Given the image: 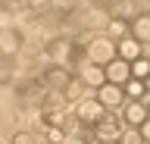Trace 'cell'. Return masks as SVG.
I'll return each mask as SVG.
<instances>
[{
    "label": "cell",
    "mask_w": 150,
    "mask_h": 144,
    "mask_svg": "<svg viewBox=\"0 0 150 144\" xmlns=\"http://www.w3.org/2000/svg\"><path fill=\"white\" fill-rule=\"evenodd\" d=\"M63 97H66V104H78V100H84V85H81V78H69V85L63 88Z\"/></svg>",
    "instance_id": "13"
},
{
    "label": "cell",
    "mask_w": 150,
    "mask_h": 144,
    "mask_svg": "<svg viewBox=\"0 0 150 144\" xmlns=\"http://www.w3.org/2000/svg\"><path fill=\"white\" fill-rule=\"evenodd\" d=\"M103 78H106V82H110V85H125V82H128V63H122V60H112V63H106V66H103Z\"/></svg>",
    "instance_id": "9"
},
{
    "label": "cell",
    "mask_w": 150,
    "mask_h": 144,
    "mask_svg": "<svg viewBox=\"0 0 150 144\" xmlns=\"http://www.w3.org/2000/svg\"><path fill=\"white\" fill-rule=\"evenodd\" d=\"M134 16V0H116L112 3V13H110V19H131Z\"/></svg>",
    "instance_id": "14"
},
{
    "label": "cell",
    "mask_w": 150,
    "mask_h": 144,
    "mask_svg": "<svg viewBox=\"0 0 150 144\" xmlns=\"http://www.w3.org/2000/svg\"><path fill=\"white\" fill-rule=\"evenodd\" d=\"M119 122H125V128H138L141 122H147V106L141 104V100H125L119 106Z\"/></svg>",
    "instance_id": "4"
},
{
    "label": "cell",
    "mask_w": 150,
    "mask_h": 144,
    "mask_svg": "<svg viewBox=\"0 0 150 144\" xmlns=\"http://www.w3.org/2000/svg\"><path fill=\"white\" fill-rule=\"evenodd\" d=\"M84 60L94 63V66H106V63L116 60V44L110 38H103V35H94L88 41V47H84Z\"/></svg>",
    "instance_id": "1"
},
{
    "label": "cell",
    "mask_w": 150,
    "mask_h": 144,
    "mask_svg": "<svg viewBox=\"0 0 150 144\" xmlns=\"http://www.w3.org/2000/svg\"><path fill=\"white\" fill-rule=\"evenodd\" d=\"M44 53H47L50 60H53V63H63V66H69V63H72V38H66V35H59V38L47 41Z\"/></svg>",
    "instance_id": "3"
},
{
    "label": "cell",
    "mask_w": 150,
    "mask_h": 144,
    "mask_svg": "<svg viewBox=\"0 0 150 144\" xmlns=\"http://www.w3.org/2000/svg\"><path fill=\"white\" fill-rule=\"evenodd\" d=\"M119 144H144V141H141L138 128H131V132H128V128H125V132H122V141H119Z\"/></svg>",
    "instance_id": "20"
},
{
    "label": "cell",
    "mask_w": 150,
    "mask_h": 144,
    "mask_svg": "<svg viewBox=\"0 0 150 144\" xmlns=\"http://www.w3.org/2000/svg\"><path fill=\"white\" fill-rule=\"evenodd\" d=\"M144 57V44H138L134 38H122L119 44H116V60H122V63H131V60Z\"/></svg>",
    "instance_id": "10"
},
{
    "label": "cell",
    "mask_w": 150,
    "mask_h": 144,
    "mask_svg": "<svg viewBox=\"0 0 150 144\" xmlns=\"http://www.w3.org/2000/svg\"><path fill=\"white\" fill-rule=\"evenodd\" d=\"M106 28H110V35L112 38H128V22H122V19H110L106 22Z\"/></svg>",
    "instance_id": "18"
},
{
    "label": "cell",
    "mask_w": 150,
    "mask_h": 144,
    "mask_svg": "<svg viewBox=\"0 0 150 144\" xmlns=\"http://www.w3.org/2000/svg\"><path fill=\"white\" fill-rule=\"evenodd\" d=\"M106 116L110 113H106V106H100L97 97H84V100L75 104V119L84 122V125H97V122H103Z\"/></svg>",
    "instance_id": "2"
},
{
    "label": "cell",
    "mask_w": 150,
    "mask_h": 144,
    "mask_svg": "<svg viewBox=\"0 0 150 144\" xmlns=\"http://www.w3.org/2000/svg\"><path fill=\"white\" fill-rule=\"evenodd\" d=\"M122 94L128 97V100H144V82H138V78H128L125 85H122Z\"/></svg>",
    "instance_id": "15"
},
{
    "label": "cell",
    "mask_w": 150,
    "mask_h": 144,
    "mask_svg": "<svg viewBox=\"0 0 150 144\" xmlns=\"http://www.w3.org/2000/svg\"><path fill=\"white\" fill-rule=\"evenodd\" d=\"M128 38H134L138 44H147L150 41V16H144V13H138L134 19H131V25H128Z\"/></svg>",
    "instance_id": "11"
},
{
    "label": "cell",
    "mask_w": 150,
    "mask_h": 144,
    "mask_svg": "<svg viewBox=\"0 0 150 144\" xmlns=\"http://www.w3.org/2000/svg\"><path fill=\"white\" fill-rule=\"evenodd\" d=\"M19 47H25L22 31H19V28H0V53L9 57V53H16Z\"/></svg>",
    "instance_id": "8"
},
{
    "label": "cell",
    "mask_w": 150,
    "mask_h": 144,
    "mask_svg": "<svg viewBox=\"0 0 150 144\" xmlns=\"http://www.w3.org/2000/svg\"><path fill=\"white\" fill-rule=\"evenodd\" d=\"M122 122H116V119H103V122H97L94 125V138H97V144H119L122 141Z\"/></svg>",
    "instance_id": "5"
},
{
    "label": "cell",
    "mask_w": 150,
    "mask_h": 144,
    "mask_svg": "<svg viewBox=\"0 0 150 144\" xmlns=\"http://www.w3.org/2000/svg\"><path fill=\"white\" fill-rule=\"evenodd\" d=\"M147 72H150V63H147V57H138V60H131V63H128V75H131V78L144 82V78H147Z\"/></svg>",
    "instance_id": "16"
},
{
    "label": "cell",
    "mask_w": 150,
    "mask_h": 144,
    "mask_svg": "<svg viewBox=\"0 0 150 144\" xmlns=\"http://www.w3.org/2000/svg\"><path fill=\"white\" fill-rule=\"evenodd\" d=\"M106 22H110V13H97V10L84 13V25L88 28H97V25H106Z\"/></svg>",
    "instance_id": "17"
},
{
    "label": "cell",
    "mask_w": 150,
    "mask_h": 144,
    "mask_svg": "<svg viewBox=\"0 0 150 144\" xmlns=\"http://www.w3.org/2000/svg\"><path fill=\"white\" fill-rule=\"evenodd\" d=\"M50 3H56V6H63V10H72L75 0H50Z\"/></svg>",
    "instance_id": "22"
},
{
    "label": "cell",
    "mask_w": 150,
    "mask_h": 144,
    "mask_svg": "<svg viewBox=\"0 0 150 144\" xmlns=\"http://www.w3.org/2000/svg\"><path fill=\"white\" fill-rule=\"evenodd\" d=\"M81 85L84 88H100L106 78H103V66H94V63H84V69H81Z\"/></svg>",
    "instance_id": "12"
},
{
    "label": "cell",
    "mask_w": 150,
    "mask_h": 144,
    "mask_svg": "<svg viewBox=\"0 0 150 144\" xmlns=\"http://www.w3.org/2000/svg\"><path fill=\"white\" fill-rule=\"evenodd\" d=\"M44 138H47L50 144H63V138H66V128H63V125H50V128L44 132Z\"/></svg>",
    "instance_id": "19"
},
{
    "label": "cell",
    "mask_w": 150,
    "mask_h": 144,
    "mask_svg": "<svg viewBox=\"0 0 150 144\" xmlns=\"http://www.w3.org/2000/svg\"><path fill=\"white\" fill-rule=\"evenodd\" d=\"M69 66H63V63H53V66L47 69L44 75H41V82H44L47 91H63L66 85H69Z\"/></svg>",
    "instance_id": "6"
},
{
    "label": "cell",
    "mask_w": 150,
    "mask_h": 144,
    "mask_svg": "<svg viewBox=\"0 0 150 144\" xmlns=\"http://www.w3.org/2000/svg\"><path fill=\"white\" fill-rule=\"evenodd\" d=\"M97 100H100V106L112 110V106H122V104H125V94H122V88H119V85L103 82V85L97 88Z\"/></svg>",
    "instance_id": "7"
},
{
    "label": "cell",
    "mask_w": 150,
    "mask_h": 144,
    "mask_svg": "<svg viewBox=\"0 0 150 144\" xmlns=\"http://www.w3.org/2000/svg\"><path fill=\"white\" fill-rule=\"evenodd\" d=\"M134 3H147V0H134Z\"/></svg>",
    "instance_id": "23"
},
{
    "label": "cell",
    "mask_w": 150,
    "mask_h": 144,
    "mask_svg": "<svg viewBox=\"0 0 150 144\" xmlns=\"http://www.w3.org/2000/svg\"><path fill=\"white\" fill-rule=\"evenodd\" d=\"M13 144H35V135L31 132H19V135H13Z\"/></svg>",
    "instance_id": "21"
}]
</instances>
